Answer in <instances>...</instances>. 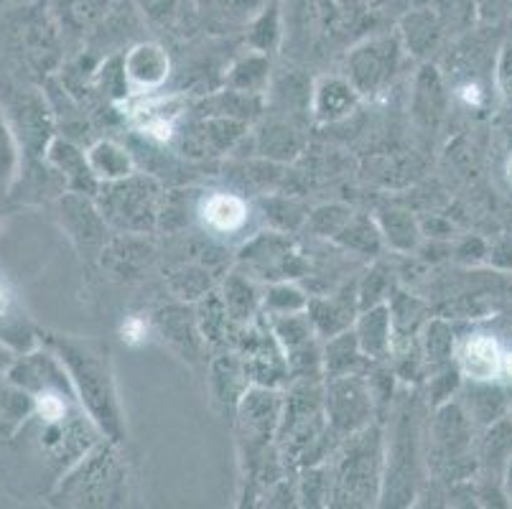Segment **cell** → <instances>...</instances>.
<instances>
[{
	"label": "cell",
	"instance_id": "obj_1",
	"mask_svg": "<svg viewBox=\"0 0 512 509\" xmlns=\"http://www.w3.org/2000/svg\"><path fill=\"white\" fill-rule=\"evenodd\" d=\"M6 375L34 398V413L16 436L0 443L3 482L18 499H46L105 436L79 403L62 359L46 344L18 354Z\"/></svg>",
	"mask_w": 512,
	"mask_h": 509
},
{
	"label": "cell",
	"instance_id": "obj_2",
	"mask_svg": "<svg viewBox=\"0 0 512 509\" xmlns=\"http://www.w3.org/2000/svg\"><path fill=\"white\" fill-rule=\"evenodd\" d=\"M41 342L54 349L57 357L62 359L69 380L77 390L79 403L95 420L102 436L123 446L128 438V428H125V410L120 403L110 344L102 339H92V336L72 334H46L41 336Z\"/></svg>",
	"mask_w": 512,
	"mask_h": 509
},
{
	"label": "cell",
	"instance_id": "obj_3",
	"mask_svg": "<svg viewBox=\"0 0 512 509\" xmlns=\"http://www.w3.org/2000/svg\"><path fill=\"white\" fill-rule=\"evenodd\" d=\"M426 398L406 387L398 392L385 428V484L380 507H413L428 482L426 469Z\"/></svg>",
	"mask_w": 512,
	"mask_h": 509
},
{
	"label": "cell",
	"instance_id": "obj_4",
	"mask_svg": "<svg viewBox=\"0 0 512 509\" xmlns=\"http://www.w3.org/2000/svg\"><path fill=\"white\" fill-rule=\"evenodd\" d=\"M332 476L329 507H380L385 484V428L380 420L342 438L327 459Z\"/></svg>",
	"mask_w": 512,
	"mask_h": 509
},
{
	"label": "cell",
	"instance_id": "obj_5",
	"mask_svg": "<svg viewBox=\"0 0 512 509\" xmlns=\"http://www.w3.org/2000/svg\"><path fill=\"white\" fill-rule=\"evenodd\" d=\"M278 451L291 471L324 464L337 446L324 413V380H293L283 395Z\"/></svg>",
	"mask_w": 512,
	"mask_h": 509
},
{
	"label": "cell",
	"instance_id": "obj_6",
	"mask_svg": "<svg viewBox=\"0 0 512 509\" xmlns=\"http://www.w3.org/2000/svg\"><path fill=\"white\" fill-rule=\"evenodd\" d=\"M46 502L67 509H113L130 502V469L120 443L97 441L51 489Z\"/></svg>",
	"mask_w": 512,
	"mask_h": 509
},
{
	"label": "cell",
	"instance_id": "obj_7",
	"mask_svg": "<svg viewBox=\"0 0 512 509\" xmlns=\"http://www.w3.org/2000/svg\"><path fill=\"white\" fill-rule=\"evenodd\" d=\"M477 426L459 398L428 410L426 469L428 482L449 487L474 479L477 471Z\"/></svg>",
	"mask_w": 512,
	"mask_h": 509
},
{
	"label": "cell",
	"instance_id": "obj_8",
	"mask_svg": "<svg viewBox=\"0 0 512 509\" xmlns=\"http://www.w3.org/2000/svg\"><path fill=\"white\" fill-rule=\"evenodd\" d=\"M283 395H286V390H281V387L250 385V390L237 403L235 415H232V428H235L237 461H240L242 479H248L258 469L260 461L278 446L276 438L283 415Z\"/></svg>",
	"mask_w": 512,
	"mask_h": 509
},
{
	"label": "cell",
	"instance_id": "obj_9",
	"mask_svg": "<svg viewBox=\"0 0 512 509\" xmlns=\"http://www.w3.org/2000/svg\"><path fill=\"white\" fill-rule=\"evenodd\" d=\"M164 196L166 194L161 184H158V179L136 171L128 179L100 184L95 202L113 232L153 235L158 230Z\"/></svg>",
	"mask_w": 512,
	"mask_h": 509
},
{
	"label": "cell",
	"instance_id": "obj_10",
	"mask_svg": "<svg viewBox=\"0 0 512 509\" xmlns=\"http://www.w3.org/2000/svg\"><path fill=\"white\" fill-rule=\"evenodd\" d=\"M0 107L21 151V163L46 161L54 135V115L44 95L16 82L0 84Z\"/></svg>",
	"mask_w": 512,
	"mask_h": 509
},
{
	"label": "cell",
	"instance_id": "obj_11",
	"mask_svg": "<svg viewBox=\"0 0 512 509\" xmlns=\"http://www.w3.org/2000/svg\"><path fill=\"white\" fill-rule=\"evenodd\" d=\"M406 56L408 54L403 49L398 31L367 36V39H362L360 44H355L347 51L344 77L355 84V90L362 97L377 95V92H383L393 82Z\"/></svg>",
	"mask_w": 512,
	"mask_h": 509
},
{
	"label": "cell",
	"instance_id": "obj_12",
	"mask_svg": "<svg viewBox=\"0 0 512 509\" xmlns=\"http://www.w3.org/2000/svg\"><path fill=\"white\" fill-rule=\"evenodd\" d=\"M240 354L245 372H248L253 385L263 387H281L286 390L291 385V372H288L286 352L278 344L276 334L271 331V324L265 314L255 316L253 321L242 324L235 331L232 347Z\"/></svg>",
	"mask_w": 512,
	"mask_h": 509
},
{
	"label": "cell",
	"instance_id": "obj_13",
	"mask_svg": "<svg viewBox=\"0 0 512 509\" xmlns=\"http://www.w3.org/2000/svg\"><path fill=\"white\" fill-rule=\"evenodd\" d=\"M240 270L253 275L260 283H276V280H299L304 278L309 263L301 258L296 242L288 232L268 230L248 237L237 255Z\"/></svg>",
	"mask_w": 512,
	"mask_h": 509
},
{
	"label": "cell",
	"instance_id": "obj_14",
	"mask_svg": "<svg viewBox=\"0 0 512 509\" xmlns=\"http://www.w3.org/2000/svg\"><path fill=\"white\" fill-rule=\"evenodd\" d=\"M512 459V415L495 420L492 426L482 428L477 436V484L479 504L487 507H510L505 492V474Z\"/></svg>",
	"mask_w": 512,
	"mask_h": 509
},
{
	"label": "cell",
	"instance_id": "obj_15",
	"mask_svg": "<svg viewBox=\"0 0 512 509\" xmlns=\"http://www.w3.org/2000/svg\"><path fill=\"white\" fill-rule=\"evenodd\" d=\"M324 413L337 441L372 426L377 420V408L367 375L324 380Z\"/></svg>",
	"mask_w": 512,
	"mask_h": 509
},
{
	"label": "cell",
	"instance_id": "obj_16",
	"mask_svg": "<svg viewBox=\"0 0 512 509\" xmlns=\"http://www.w3.org/2000/svg\"><path fill=\"white\" fill-rule=\"evenodd\" d=\"M57 217L72 245L79 250V255L87 263H100V255L107 240L113 237V230L102 217L95 196L64 191L57 199Z\"/></svg>",
	"mask_w": 512,
	"mask_h": 509
},
{
	"label": "cell",
	"instance_id": "obj_17",
	"mask_svg": "<svg viewBox=\"0 0 512 509\" xmlns=\"http://www.w3.org/2000/svg\"><path fill=\"white\" fill-rule=\"evenodd\" d=\"M194 217L212 240H235V237H250L245 232H250L255 209L237 191L220 189L199 196Z\"/></svg>",
	"mask_w": 512,
	"mask_h": 509
},
{
	"label": "cell",
	"instance_id": "obj_18",
	"mask_svg": "<svg viewBox=\"0 0 512 509\" xmlns=\"http://www.w3.org/2000/svg\"><path fill=\"white\" fill-rule=\"evenodd\" d=\"M138 130L153 143H171L186 115V100L179 95H141L130 105Z\"/></svg>",
	"mask_w": 512,
	"mask_h": 509
},
{
	"label": "cell",
	"instance_id": "obj_19",
	"mask_svg": "<svg viewBox=\"0 0 512 509\" xmlns=\"http://www.w3.org/2000/svg\"><path fill=\"white\" fill-rule=\"evenodd\" d=\"M306 314H309L311 324H314L316 334L321 339H329V336L352 329L357 314H360V288H357V280L344 283V286L327 293V296L309 298Z\"/></svg>",
	"mask_w": 512,
	"mask_h": 509
},
{
	"label": "cell",
	"instance_id": "obj_20",
	"mask_svg": "<svg viewBox=\"0 0 512 509\" xmlns=\"http://www.w3.org/2000/svg\"><path fill=\"white\" fill-rule=\"evenodd\" d=\"M123 67L130 90L138 95L158 92L171 77V56L158 41H136L123 51Z\"/></svg>",
	"mask_w": 512,
	"mask_h": 509
},
{
	"label": "cell",
	"instance_id": "obj_21",
	"mask_svg": "<svg viewBox=\"0 0 512 509\" xmlns=\"http://www.w3.org/2000/svg\"><path fill=\"white\" fill-rule=\"evenodd\" d=\"M362 95L344 74H327L311 90V120L316 125H337L360 107Z\"/></svg>",
	"mask_w": 512,
	"mask_h": 509
},
{
	"label": "cell",
	"instance_id": "obj_22",
	"mask_svg": "<svg viewBox=\"0 0 512 509\" xmlns=\"http://www.w3.org/2000/svg\"><path fill=\"white\" fill-rule=\"evenodd\" d=\"M456 398L474 420L477 431H482L495 420L510 415L512 387L502 380H464Z\"/></svg>",
	"mask_w": 512,
	"mask_h": 509
},
{
	"label": "cell",
	"instance_id": "obj_23",
	"mask_svg": "<svg viewBox=\"0 0 512 509\" xmlns=\"http://www.w3.org/2000/svg\"><path fill=\"white\" fill-rule=\"evenodd\" d=\"M398 36L403 41L406 54L413 59H421V62L431 59L441 49V44L449 39L444 23H441L439 13L434 11L431 3H421L400 18Z\"/></svg>",
	"mask_w": 512,
	"mask_h": 509
},
{
	"label": "cell",
	"instance_id": "obj_24",
	"mask_svg": "<svg viewBox=\"0 0 512 509\" xmlns=\"http://www.w3.org/2000/svg\"><path fill=\"white\" fill-rule=\"evenodd\" d=\"M449 87L444 82V74L434 67V64L423 62L418 69L416 79H413V100L411 112L413 120L423 128V133H436L446 115V105H449Z\"/></svg>",
	"mask_w": 512,
	"mask_h": 509
},
{
	"label": "cell",
	"instance_id": "obj_25",
	"mask_svg": "<svg viewBox=\"0 0 512 509\" xmlns=\"http://www.w3.org/2000/svg\"><path fill=\"white\" fill-rule=\"evenodd\" d=\"M153 250L146 235H128V232H113L100 255V265L110 278L133 280L141 278L143 270L151 265Z\"/></svg>",
	"mask_w": 512,
	"mask_h": 509
},
{
	"label": "cell",
	"instance_id": "obj_26",
	"mask_svg": "<svg viewBox=\"0 0 512 509\" xmlns=\"http://www.w3.org/2000/svg\"><path fill=\"white\" fill-rule=\"evenodd\" d=\"M454 362L464 380H500V339L490 331H469L467 336H459Z\"/></svg>",
	"mask_w": 512,
	"mask_h": 509
},
{
	"label": "cell",
	"instance_id": "obj_27",
	"mask_svg": "<svg viewBox=\"0 0 512 509\" xmlns=\"http://www.w3.org/2000/svg\"><path fill=\"white\" fill-rule=\"evenodd\" d=\"M46 161L51 163V168L57 171L59 179L64 181L67 191H72V194L95 196L97 191H100V179H97L95 171H92L90 156H87V151H82L74 140H51L49 151H46Z\"/></svg>",
	"mask_w": 512,
	"mask_h": 509
},
{
	"label": "cell",
	"instance_id": "obj_28",
	"mask_svg": "<svg viewBox=\"0 0 512 509\" xmlns=\"http://www.w3.org/2000/svg\"><path fill=\"white\" fill-rule=\"evenodd\" d=\"M209 390H212L214 403L220 405L227 415H235L237 403L242 400V395L250 390V377L245 372V364H242L240 354L235 349H225L217 357L209 362Z\"/></svg>",
	"mask_w": 512,
	"mask_h": 509
},
{
	"label": "cell",
	"instance_id": "obj_29",
	"mask_svg": "<svg viewBox=\"0 0 512 509\" xmlns=\"http://www.w3.org/2000/svg\"><path fill=\"white\" fill-rule=\"evenodd\" d=\"M153 334H158L169 347H174L176 352L184 359H199L202 357L204 342L202 331H199L197 314H189L186 308H161L156 316H153Z\"/></svg>",
	"mask_w": 512,
	"mask_h": 509
},
{
	"label": "cell",
	"instance_id": "obj_30",
	"mask_svg": "<svg viewBox=\"0 0 512 509\" xmlns=\"http://www.w3.org/2000/svg\"><path fill=\"white\" fill-rule=\"evenodd\" d=\"M253 143H255V153H258L263 161L291 163L304 153L306 135L304 130L296 125V120L271 118L260 125Z\"/></svg>",
	"mask_w": 512,
	"mask_h": 509
},
{
	"label": "cell",
	"instance_id": "obj_31",
	"mask_svg": "<svg viewBox=\"0 0 512 509\" xmlns=\"http://www.w3.org/2000/svg\"><path fill=\"white\" fill-rule=\"evenodd\" d=\"M357 342L370 362H385L393 354V314H390V303H375L370 308H362L357 314L355 326Z\"/></svg>",
	"mask_w": 512,
	"mask_h": 509
},
{
	"label": "cell",
	"instance_id": "obj_32",
	"mask_svg": "<svg viewBox=\"0 0 512 509\" xmlns=\"http://www.w3.org/2000/svg\"><path fill=\"white\" fill-rule=\"evenodd\" d=\"M265 0H194L197 18L212 34H235L263 11Z\"/></svg>",
	"mask_w": 512,
	"mask_h": 509
},
{
	"label": "cell",
	"instance_id": "obj_33",
	"mask_svg": "<svg viewBox=\"0 0 512 509\" xmlns=\"http://www.w3.org/2000/svg\"><path fill=\"white\" fill-rule=\"evenodd\" d=\"M321 364H324V380H332V377L344 375H365L375 362H370L365 357L355 331L347 329L342 334H334L329 339H324Z\"/></svg>",
	"mask_w": 512,
	"mask_h": 509
},
{
	"label": "cell",
	"instance_id": "obj_34",
	"mask_svg": "<svg viewBox=\"0 0 512 509\" xmlns=\"http://www.w3.org/2000/svg\"><path fill=\"white\" fill-rule=\"evenodd\" d=\"M260 280L248 275L245 270H232L225 280H222L220 293L225 298V306L230 311L232 321L237 326L248 324L255 316L263 314V291L258 286Z\"/></svg>",
	"mask_w": 512,
	"mask_h": 509
},
{
	"label": "cell",
	"instance_id": "obj_35",
	"mask_svg": "<svg viewBox=\"0 0 512 509\" xmlns=\"http://www.w3.org/2000/svg\"><path fill=\"white\" fill-rule=\"evenodd\" d=\"M194 314H197L199 331H202L207 347H217V349L232 347L235 331L240 329V326L232 321L230 311H227L225 306V298H222V293L217 291V288H214L212 293H207L202 301L194 303Z\"/></svg>",
	"mask_w": 512,
	"mask_h": 509
},
{
	"label": "cell",
	"instance_id": "obj_36",
	"mask_svg": "<svg viewBox=\"0 0 512 509\" xmlns=\"http://www.w3.org/2000/svg\"><path fill=\"white\" fill-rule=\"evenodd\" d=\"M375 219L380 232H383L385 247H390L393 252L408 255L421 245V227L408 209L388 204V207L377 209Z\"/></svg>",
	"mask_w": 512,
	"mask_h": 509
},
{
	"label": "cell",
	"instance_id": "obj_37",
	"mask_svg": "<svg viewBox=\"0 0 512 509\" xmlns=\"http://www.w3.org/2000/svg\"><path fill=\"white\" fill-rule=\"evenodd\" d=\"M87 156H90V166L92 171H95L97 179H100V184L128 179L130 174H136L138 171L133 153L125 146H120L118 140H95V143L87 148Z\"/></svg>",
	"mask_w": 512,
	"mask_h": 509
},
{
	"label": "cell",
	"instance_id": "obj_38",
	"mask_svg": "<svg viewBox=\"0 0 512 509\" xmlns=\"http://www.w3.org/2000/svg\"><path fill=\"white\" fill-rule=\"evenodd\" d=\"M271 56L260 54V51H250V54L240 56L230 69H227L225 87L237 92H248V95H268L273 79Z\"/></svg>",
	"mask_w": 512,
	"mask_h": 509
},
{
	"label": "cell",
	"instance_id": "obj_39",
	"mask_svg": "<svg viewBox=\"0 0 512 509\" xmlns=\"http://www.w3.org/2000/svg\"><path fill=\"white\" fill-rule=\"evenodd\" d=\"M334 245L342 247L344 252H352L357 258H377L380 252H383L385 240L383 232L377 227V219L370 217V214H352L347 224H344V230L334 237Z\"/></svg>",
	"mask_w": 512,
	"mask_h": 509
},
{
	"label": "cell",
	"instance_id": "obj_40",
	"mask_svg": "<svg viewBox=\"0 0 512 509\" xmlns=\"http://www.w3.org/2000/svg\"><path fill=\"white\" fill-rule=\"evenodd\" d=\"M166 286L181 303H197L217 288V275L207 265L189 260L166 273Z\"/></svg>",
	"mask_w": 512,
	"mask_h": 509
},
{
	"label": "cell",
	"instance_id": "obj_41",
	"mask_svg": "<svg viewBox=\"0 0 512 509\" xmlns=\"http://www.w3.org/2000/svg\"><path fill=\"white\" fill-rule=\"evenodd\" d=\"M265 102L263 95H248V92H237L225 87L222 92H214L202 102L204 118H235L242 123H250L263 112Z\"/></svg>",
	"mask_w": 512,
	"mask_h": 509
},
{
	"label": "cell",
	"instance_id": "obj_42",
	"mask_svg": "<svg viewBox=\"0 0 512 509\" xmlns=\"http://www.w3.org/2000/svg\"><path fill=\"white\" fill-rule=\"evenodd\" d=\"M34 413V398L8 375H0V443L16 436Z\"/></svg>",
	"mask_w": 512,
	"mask_h": 509
},
{
	"label": "cell",
	"instance_id": "obj_43",
	"mask_svg": "<svg viewBox=\"0 0 512 509\" xmlns=\"http://www.w3.org/2000/svg\"><path fill=\"white\" fill-rule=\"evenodd\" d=\"M456 344H459V336L454 334V326L446 319L436 316V319H428L426 326L421 329V349L423 359H426L428 375L439 367H446L456 359Z\"/></svg>",
	"mask_w": 512,
	"mask_h": 509
},
{
	"label": "cell",
	"instance_id": "obj_44",
	"mask_svg": "<svg viewBox=\"0 0 512 509\" xmlns=\"http://www.w3.org/2000/svg\"><path fill=\"white\" fill-rule=\"evenodd\" d=\"M309 293L296 280H276L268 283L263 291V314L265 316H283V314H299L309 308Z\"/></svg>",
	"mask_w": 512,
	"mask_h": 509
},
{
	"label": "cell",
	"instance_id": "obj_45",
	"mask_svg": "<svg viewBox=\"0 0 512 509\" xmlns=\"http://www.w3.org/2000/svg\"><path fill=\"white\" fill-rule=\"evenodd\" d=\"M248 44L250 51H260V54L271 56L273 51L281 46L283 39V16L278 6H263V11L250 21Z\"/></svg>",
	"mask_w": 512,
	"mask_h": 509
},
{
	"label": "cell",
	"instance_id": "obj_46",
	"mask_svg": "<svg viewBox=\"0 0 512 509\" xmlns=\"http://www.w3.org/2000/svg\"><path fill=\"white\" fill-rule=\"evenodd\" d=\"M296 482H299V504L301 507H329V494H332V476H329L327 461L324 464L306 466L296 471Z\"/></svg>",
	"mask_w": 512,
	"mask_h": 509
},
{
	"label": "cell",
	"instance_id": "obj_47",
	"mask_svg": "<svg viewBox=\"0 0 512 509\" xmlns=\"http://www.w3.org/2000/svg\"><path fill=\"white\" fill-rule=\"evenodd\" d=\"M95 84H97V92H100L105 100L110 102H125L130 97V82H128V74H125L123 67V51L118 54L107 56L105 62L97 67L95 72Z\"/></svg>",
	"mask_w": 512,
	"mask_h": 509
},
{
	"label": "cell",
	"instance_id": "obj_48",
	"mask_svg": "<svg viewBox=\"0 0 512 509\" xmlns=\"http://www.w3.org/2000/svg\"><path fill=\"white\" fill-rule=\"evenodd\" d=\"M431 6L439 13L449 39L451 36L469 34L474 23L479 21V11L474 0H431Z\"/></svg>",
	"mask_w": 512,
	"mask_h": 509
},
{
	"label": "cell",
	"instance_id": "obj_49",
	"mask_svg": "<svg viewBox=\"0 0 512 509\" xmlns=\"http://www.w3.org/2000/svg\"><path fill=\"white\" fill-rule=\"evenodd\" d=\"M352 214H355V209L347 207V204H339V202L319 204V207L311 209L309 217H306V227H309L316 237L334 240V237L344 230V224L352 219Z\"/></svg>",
	"mask_w": 512,
	"mask_h": 509
},
{
	"label": "cell",
	"instance_id": "obj_50",
	"mask_svg": "<svg viewBox=\"0 0 512 509\" xmlns=\"http://www.w3.org/2000/svg\"><path fill=\"white\" fill-rule=\"evenodd\" d=\"M18 166H21V151H18L16 138H13L3 107H0V199L13 191Z\"/></svg>",
	"mask_w": 512,
	"mask_h": 509
},
{
	"label": "cell",
	"instance_id": "obj_51",
	"mask_svg": "<svg viewBox=\"0 0 512 509\" xmlns=\"http://www.w3.org/2000/svg\"><path fill=\"white\" fill-rule=\"evenodd\" d=\"M464 375L462 370L456 367V362L439 367L428 375V390H426V405L431 410L439 408V405L449 403L459 395V387H462Z\"/></svg>",
	"mask_w": 512,
	"mask_h": 509
},
{
	"label": "cell",
	"instance_id": "obj_52",
	"mask_svg": "<svg viewBox=\"0 0 512 509\" xmlns=\"http://www.w3.org/2000/svg\"><path fill=\"white\" fill-rule=\"evenodd\" d=\"M357 288H360V311L362 308H370L375 303H385L393 296V280H390V270L385 265L375 263L360 280H357Z\"/></svg>",
	"mask_w": 512,
	"mask_h": 509
},
{
	"label": "cell",
	"instance_id": "obj_53",
	"mask_svg": "<svg viewBox=\"0 0 512 509\" xmlns=\"http://www.w3.org/2000/svg\"><path fill=\"white\" fill-rule=\"evenodd\" d=\"M265 222H271L273 230L278 232H296L301 224L306 222L309 214L301 212V207L291 199H281V196H268L263 202Z\"/></svg>",
	"mask_w": 512,
	"mask_h": 509
},
{
	"label": "cell",
	"instance_id": "obj_54",
	"mask_svg": "<svg viewBox=\"0 0 512 509\" xmlns=\"http://www.w3.org/2000/svg\"><path fill=\"white\" fill-rule=\"evenodd\" d=\"M186 0H136V8L153 26H174L184 21Z\"/></svg>",
	"mask_w": 512,
	"mask_h": 509
},
{
	"label": "cell",
	"instance_id": "obj_55",
	"mask_svg": "<svg viewBox=\"0 0 512 509\" xmlns=\"http://www.w3.org/2000/svg\"><path fill=\"white\" fill-rule=\"evenodd\" d=\"M495 90L512 107V39L500 46L495 59Z\"/></svg>",
	"mask_w": 512,
	"mask_h": 509
},
{
	"label": "cell",
	"instance_id": "obj_56",
	"mask_svg": "<svg viewBox=\"0 0 512 509\" xmlns=\"http://www.w3.org/2000/svg\"><path fill=\"white\" fill-rule=\"evenodd\" d=\"M153 334V319H146V316L136 314V316H128L120 326V339L130 347H136V344L148 342Z\"/></svg>",
	"mask_w": 512,
	"mask_h": 509
},
{
	"label": "cell",
	"instance_id": "obj_57",
	"mask_svg": "<svg viewBox=\"0 0 512 509\" xmlns=\"http://www.w3.org/2000/svg\"><path fill=\"white\" fill-rule=\"evenodd\" d=\"M456 255H459V260L462 263H479V260H484V255H487V247H484V242L479 240V237H467V240L459 245V250H456Z\"/></svg>",
	"mask_w": 512,
	"mask_h": 509
},
{
	"label": "cell",
	"instance_id": "obj_58",
	"mask_svg": "<svg viewBox=\"0 0 512 509\" xmlns=\"http://www.w3.org/2000/svg\"><path fill=\"white\" fill-rule=\"evenodd\" d=\"M477 3V11L482 21H495V18L505 16L507 6H510V0H474Z\"/></svg>",
	"mask_w": 512,
	"mask_h": 509
},
{
	"label": "cell",
	"instance_id": "obj_59",
	"mask_svg": "<svg viewBox=\"0 0 512 509\" xmlns=\"http://www.w3.org/2000/svg\"><path fill=\"white\" fill-rule=\"evenodd\" d=\"M500 380L512 387V347H502V362H500Z\"/></svg>",
	"mask_w": 512,
	"mask_h": 509
},
{
	"label": "cell",
	"instance_id": "obj_60",
	"mask_svg": "<svg viewBox=\"0 0 512 509\" xmlns=\"http://www.w3.org/2000/svg\"><path fill=\"white\" fill-rule=\"evenodd\" d=\"M18 352L13 347H8L6 342H0V375H6L11 370V364L16 362Z\"/></svg>",
	"mask_w": 512,
	"mask_h": 509
},
{
	"label": "cell",
	"instance_id": "obj_61",
	"mask_svg": "<svg viewBox=\"0 0 512 509\" xmlns=\"http://www.w3.org/2000/svg\"><path fill=\"white\" fill-rule=\"evenodd\" d=\"M505 492H507V499H510V507H512V459H510V466H507V474H505Z\"/></svg>",
	"mask_w": 512,
	"mask_h": 509
},
{
	"label": "cell",
	"instance_id": "obj_62",
	"mask_svg": "<svg viewBox=\"0 0 512 509\" xmlns=\"http://www.w3.org/2000/svg\"><path fill=\"white\" fill-rule=\"evenodd\" d=\"M416 3H418V6H421V3H431V0H416Z\"/></svg>",
	"mask_w": 512,
	"mask_h": 509
},
{
	"label": "cell",
	"instance_id": "obj_63",
	"mask_svg": "<svg viewBox=\"0 0 512 509\" xmlns=\"http://www.w3.org/2000/svg\"><path fill=\"white\" fill-rule=\"evenodd\" d=\"M510 415H512V408H510Z\"/></svg>",
	"mask_w": 512,
	"mask_h": 509
}]
</instances>
